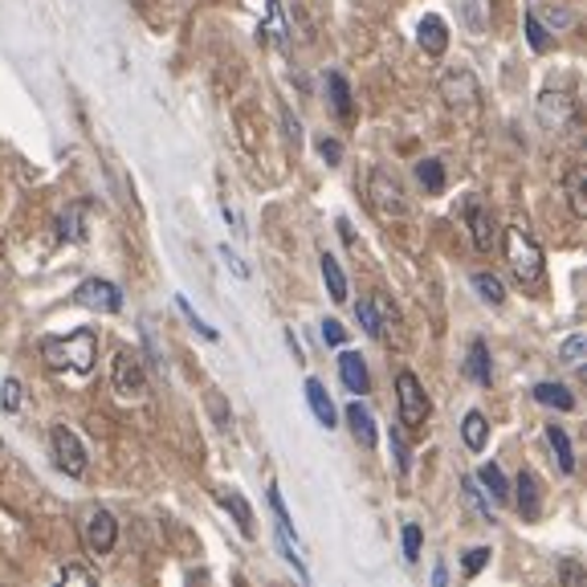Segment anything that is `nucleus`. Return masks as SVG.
<instances>
[{
	"label": "nucleus",
	"mask_w": 587,
	"mask_h": 587,
	"mask_svg": "<svg viewBox=\"0 0 587 587\" xmlns=\"http://www.w3.org/2000/svg\"><path fill=\"white\" fill-rule=\"evenodd\" d=\"M559 575H563V584H579V579H584V567H579V563H572V559H567V563L559 567Z\"/></svg>",
	"instance_id": "42"
},
{
	"label": "nucleus",
	"mask_w": 587,
	"mask_h": 587,
	"mask_svg": "<svg viewBox=\"0 0 587 587\" xmlns=\"http://www.w3.org/2000/svg\"><path fill=\"white\" fill-rule=\"evenodd\" d=\"M41 359L53 371H77V375H86L94 368V359H98V335H94L91 326H82V331L65 335V339H41Z\"/></svg>",
	"instance_id": "1"
},
{
	"label": "nucleus",
	"mask_w": 587,
	"mask_h": 587,
	"mask_svg": "<svg viewBox=\"0 0 587 587\" xmlns=\"http://www.w3.org/2000/svg\"><path fill=\"white\" fill-rule=\"evenodd\" d=\"M220 257H225V262H229V265H232V269H237V274H241V278H245V274H249L245 265H241V257H237V253H232V249H229V245H220Z\"/></svg>",
	"instance_id": "44"
},
{
	"label": "nucleus",
	"mask_w": 587,
	"mask_h": 587,
	"mask_svg": "<svg viewBox=\"0 0 587 587\" xmlns=\"http://www.w3.org/2000/svg\"><path fill=\"white\" fill-rule=\"evenodd\" d=\"M404 559H408V563H417L420 559V526L417 523L404 526Z\"/></svg>",
	"instance_id": "36"
},
{
	"label": "nucleus",
	"mask_w": 587,
	"mask_h": 587,
	"mask_svg": "<svg viewBox=\"0 0 587 587\" xmlns=\"http://www.w3.org/2000/svg\"><path fill=\"white\" fill-rule=\"evenodd\" d=\"M506 262H511V274L518 278V286H526V290H535L542 281V274H547L542 245L523 225H511V229H506Z\"/></svg>",
	"instance_id": "2"
},
{
	"label": "nucleus",
	"mask_w": 587,
	"mask_h": 587,
	"mask_svg": "<svg viewBox=\"0 0 587 587\" xmlns=\"http://www.w3.org/2000/svg\"><path fill=\"white\" fill-rule=\"evenodd\" d=\"M119 539V523H115V514L110 511H91V518L82 523V542H86V551L91 555H107L110 547Z\"/></svg>",
	"instance_id": "8"
},
{
	"label": "nucleus",
	"mask_w": 587,
	"mask_h": 587,
	"mask_svg": "<svg viewBox=\"0 0 587 587\" xmlns=\"http://www.w3.org/2000/svg\"><path fill=\"white\" fill-rule=\"evenodd\" d=\"M392 453H396V465H400V469H408V445H404L400 433H392Z\"/></svg>",
	"instance_id": "43"
},
{
	"label": "nucleus",
	"mask_w": 587,
	"mask_h": 587,
	"mask_svg": "<svg viewBox=\"0 0 587 587\" xmlns=\"http://www.w3.org/2000/svg\"><path fill=\"white\" fill-rule=\"evenodd\" d=\"M339 375H343V384L351 387V392H359V396H363V392H368V368H363V359L356 356V351H343L339 356Z\"/></svg>",
	"instance_id": "18"
},
{
	"label": "nucleus",
	"mask_w": 587,
	"mask_h": 587,
	"mask_svg": "<svg viewBox=\"0 0 587 587\" xmlns=\"http://www.w3.org/2000/svg\"><path fill=\"white\" fill-rule=\"evenodd\" d=\"M269 511H274V526H278L281 559H286L294 572H298V579L307 584L310 572H307V563H302V555H298V542H294V535H290V514H286V506H281V494L274 490V486H269Z\"/></svg>",
	"instance_id": "7"
},
{
	"label": "nucleus",
	"mask_w": 587,
	"mask_h": 587,
	"mask_svg": "<svg viewBox=\"0 0 587 587\" xmlns=\"http://www.w3.org/2000/svg\"><path fill=\"white\" fill-rule=\"evenodd\" d=\"M110 375H115V387H119L123 396H143V392H147V368H143V359L135 356V351H127V347L115 356Z\"/></svg>",
	"instance_id": "9"
},
{
	"label": "nucleus",
	"mask_w": 587,
	"mask_h": 587,
	"mask_svg": "<svg viewBox=\"0 0 587 587\" xmlns=\"http://www.w3.org/2000/svg\"><path fill=\"white\" fill-rule=\"evenodd\" d=\"M326 91H331V107H335V115H339L343 123H351L356 107H351V86H347V77L326 74Z\"/></svg>",
	"instance_id": "19"
},
{
	"label": "nucleus",
	"mask_w": 587,
	"mask_h": 587,
	"mask_svg": "<svg viewBox=\"0 0 587 587\" xmlns=\"http://www.w3.org/2000/svg\"><path fill=\"white\" fill-rule=\"evenodd\" d=\"M575 115V98L567 91H542L539 98V123L547 131H563Z\"/></svg>",
	"instance_id": "10"
},
{
	"label": "nucleus",
	"mask_w": 587,
	"mask_h": 587,
	"mask_svg": "<svg viewBox=\"0 0 587 587\" xmlns=\"http://www.w3.org/2000/svg\"><path fill=\"white\" fill-rule=\"evenodd\" d=\"M547 441H551V448H555L559 469H563V474H575V453H572V441H567V433H563L559 424H547Z\"/></svg>",
	"instance_id": "26"
},
{
	"label": "nucleus",
	"mask_w": 587,
	"mask_h": 587,
	"mask_svg": "<svg viewBox=\"0 0 587 587\" xmlns=\"http://www.w3.org/2000/svg\"><path fill=\"white\" fill-rule=\"evenodd\" d=\"M465 371H469V380H474V384L490 387V380H494V368H490V347H486V339L469 343V359H465Z\"/></svg>",
	"instance_id": "16"
},
{
	"label": "nucleus",
	"mask_w": 587,
	"mask_h": 587,
	"mask_svg": "<svg viewBox=\"0 0 587 587\" xmlns=\"http://www.w3.org/2000/svg\"><path fill=\"white\" fill-rule=\"evenodd\" d=\"M563 184H567V204H572V213L584 220L587 217V171L575 164V168L567 171V180H563Z\"/></svg>",
	"instance_id": "21"
},
{
	"label": "nucleus",
	"mask_w": 587,
	"mask_h": 587,
	"mask_svg": "<svg viewBox=\"0 0 587 587\" xmlns=\"http://www.w3.org/2000/svg\"><path fill=\"white\" fill-rule=\"evenodd\" d=\"M396 404H400L404 429L420 433L424 420H429V396H424V387H420V380L412 371H400V375H396Z\"/></svg>",
	"instance_id": "3"
},
{
	"label": "nucleus",
	"mask_w": 587,
	"mask_h": 587,
	"mask_svg": "<svg viewBox=\"0 0 587 587\" xmlns=\"http://www.w3.org/2000/svg\"><path fill=\"white\" fill-rule=\"evenodd\" d=\"M58 579H62V584H86V587L98 584V575H94L91 567H82V563H65L62 572H58Z\"/></svg>",
	"instance_id": "33"
},
{
	"label": "nucleus",
	"mask_w": 587,
	"mask_h": 587,
	"mask_svg": "<svg viewBox=\"0 0 587 587\" xmlns=\"http://www.w3.org/2000/svg\"><path fill=\"white\" fill-rule=\"evenodd\" d=\"M535 400L547 404V408H559V412H572L575 408L572 392H567L563 384H551V380H547V384H535Z\"/></svg>",
	"instance_id": "23"
},
{
	"label": "nucleus",
	"mask_w": 587,
	"mask_h": 587,
	"mask_svg": "<svg viewBox=\"0 0 587 587\" xmlns=\"http://www.w3.org/2000/svg\"><path fill=\"white\" fill-rule=\"evenodd\" d=\"M49 445H53V462H58V469H62V474H70V478H82V474H86V448H82V441H77L74 429L53 424Z\"/></svg>",
	"instance_id": "5"
},
{
	"label": "nucleus",
	"mask_w": 587,
	"mask_h": 587,
	"mask_svg": "<svg viewBox=\"0 0 587 587\" xmlns=\"http://www.w3.org/2000/svg\"><path fill=\"white\" fill-rule=\"evenodd\" d=\"M584 356H587V335H572V339L563 343V351H559L563 368H584Z\"/></svg>",
	"instance_id": "31"
},
{
	"label": "nucleus",
	"mask_w": 587,
	"mask_h": 587,
	"mask_svg": "<svg viewBox=\"0 0 587 587\" xmlns=\"http://www.w3.org/2000/svg\"><path fill=\"white\" fill-rule=\"evenodd\" d=\"M368 196L384 217H408V201H404V184L387 168H371Z\"/></svg>",
	"instance_id": "4"
},
{
	"label": "nucleus",
	"mask_w": 587,
	"mask_h": 587,
	"mask_svg": "<svg viewBox=\"0 0 587 587\" xmlns=\"http://www.w3.org/2000/svg\"><path fill=\"white\" fill-rule=\"evenodd\" d=\"M465 498H469V506H474L481 518H490V506L481 502V490H478V481H474V478H465Z\"/></svg>",
	"instance_id": "40"
},
{
	"label": "nucleus",
	"mask_w": 587,
	"mask_h": 587,
	"mask_svg": "<svg viewBox=\"0 0 587 587\" xmlns=\"http://www.w3.org/2000/svg\"><path fill=\"white\" fill-rule=\"evenodd\" d=\"M417 180L424 184V192H445V164L441 159H420Z\"/></svg>",
	"instance_id": "27"
},
{
	"label": "nucleus",
	"mask_w": 587,
	"mask_h": 587,
	"mask_svg": "<svg viewBox=\"0 0 587 587\" xmlns=\"http://www.w3.org/2000/svg\"><path fill=\"white\" fill-rule=\"evenodd\" d=\"M323 343H331V347H343V343H347V326L335 323V319H326V323H323Z\"/></svg>",
	"instance_id": "39"
},
{
	"label": "nucleus",
	"mask_w": 587,
	"mask_h": 587,
	"mask_svg": "<svg viewBox=\"0 0 587 587\" xmlns=\"http://www.w3.org/2000/svg\"><path fill=\"white\" fill-rule=\"evenodd\" d=\"M371 307H375V319H380V326H384L387 335V326H396V307L387 302V294H371Z\"/></svg>",
	"instance_id": "34"
},
{
	"label": "nucleus",
	"mask_w": 587,
	"mask_h": 587,
	"mask_svg": "<svg viewBox=\"0 0 587 587\" xmlns=\"http://www.w3.org/2000/svg\"><path fill=\"white\" fill-rule=\"evenodd\" d=\"M356 319H359V326L368 331L371 339H384V326H380V319H375V307H371V298H363L356 307Z\"/></svg>",
	"instance_id": "32"
},
{
	"label": "nucleus",
	"mask_w": 587,
	"mask_h": 587,
	"mask_svg": "<svg viewBox=\"0 0 587 587\" xmlns=\"http://www.w3.org/2000/svg\"><path fill=\"white\" fill-rule=\"evenodd\" d=\"M474 290H478L481 298L490 302V307H502V302H506V290H502V281H498L494 274H486V269H481V274H474Z\"/></svg>",
	"instance_id": "28"
},
{
	"label": "nucleus",
	"mask_w": 587,
	"mask_h": 587,
	"mask_svg": "<svg viewBox=\"0 0 587 587\" xmlns=\"http://www.w3.org/2000/svg\"><path fill=\"white\" fill-rule=\"evenodd\" d=\"M486 563H490V551H486V547H474V551L465 555V575L474 579V575H478L481 567H486Z\"/></svg>",
	"instance_id": "38"
},
{
	"label": "nucleus",
	"mask_w": 587,
	"mask_h": 587,
	"mask_svg": "<svg viewBox=\"0 0 587 587\" xmlns=\"http://www.w3.org/2000/svg\"><path fill=\"white\" fill-rule=\"evenodd\" d=\"M176 307H180V310H184V314H188V323H192V326H196V331H201V335H204V339H217V331H213V326H208V323H204V319H201V314H196V310H192V307H188V302H184V298H176Z\"/></svg>",
	"instance_id": "37"
},
{
	"label": "nucleus",
	"mask_w": 587,
	"mask_h": 587,
	"mask_svg": "<svg viewBox=\"0 0 587 587\" xmlns=\"http://www.w3.org/2000/svg\"><path fill=\"white\" fill-rule=\"evenodd\" d=\"M343 417H347V424H351V436H356L359 445H363V448H375V420H371V412L363 408V404L351 400V404H347V412H343Z\"/></svg>",
	"instance_id": "15"
},
{
	"label": "nucleus",
	"mask_w": 587,
	"mask_h": 587,
	"mask_svg": "<svg viewBox=\"0 0 587 587\" xmlns=\"http://www.w3.org/2000/svg\"><path fill=\"white\" fill-rule=\"evenodd\" d=\"M526 41H530L535 53H547V49H551V33L542 29L539 13H526Z\"/></svg>",
	"instance_id": "29"
},
{
	"label": "nucleus",
	"mask_w": 587,
	"mask_h": 587,
	"mask_svg": "<svg viewBox=\"0 0 587 587\" xmlns=\"http://www.w3.org/2000/svg\"><path fill=\"white\" fill-rule=\"evenodd\" d=\"M420 46H424V53H429V58H441V53H445L448 49V29H445V21H441V16H424V21H420Z\"/></svg>",
	"instance_id": "14"
},
{
	"label": "nucleus",
	"mask_w": 587,
	"mask_h": 587,
	"mask_svg": "<svg viewBox=\"0 0 587 587\" xmlns=\"http://www.w3.org/2000/svg\"><path fill=\"white\" fill-rule=\"evenodd\" d=\"M465 217H469V229H474V245H478V253H494L498 220L490 217V208H486L481 201H469L465 204Z\"/></svg>",
	"instance_id": "11"
},
{
	"label": "nucleus",
	"mask_w": 587,
	"mask_h": 587,
	"mask_svg": "<svg viewBox=\"0 0 587 587\" xmlns=\"http://www.w3.org/2000/svg\"><path fill=\"white\" fill-rule=\"evenodd\" d=\"M58 232H62L65 241H82V237H86V229H82V204L65 208L62 220H58Z\"/></svg>",
	"instance_id": "30"
},
{
	"label": "nucleus",
	"mask_w": 587,
	"mask_h": 587,
	"mask_svg": "<svg viewBox=\"0 0 587 587\" xmlns=\"http://www.w3.org/2000/svg\"><path fill=\"white\" fill-rule=\"evenodd\" d=\"M74 302L86 310H103V314H119L123 310V294L119 286L107 278H86L82 286L74 290Z\"/></svg>",
	"instance_id": "6"
},
{
	"label": "nucleus",
	"mask_w": 587,
	"mask_h": 587,
	"mask_svg": "<svg viewBox=\"0 0 587 587\" xmlns=\"http://www.w3.org/2000/svg\"><path fill=\"white\" fill-rule=\"evenodd\" d=\"M514 490H518V511H523L526 523H535L542 514V490H539V478L530 474V469H523L518 474V481H514Z\"/></svg>",
	"instance_id": "13"
},
{
	"label": "nucleus",
	"mask_w": 587,
	"mask_h": 587,
	"mask_svg": "<svg viewBox=\"0 0 587 587\" xmlns=\"http://www.w3.org/2000/svg\"><path fill=\"white\" fill-rule=\"evenodd\" d=\"M319 262H323V281H326V290H331V298H335V302H347V274L339 269V262H335L331 253H323Z\"/></svg>",
	"instance_id": "24"
},
{
	"label": "nucleus",
	"mask_w": 587,
	"mask_h": 587,
	"mask_svg": "<svg viewBox=\"0 0 587 587\" xmlns=\"http://www.w3.org/2000/svg\"><path fill=\"white\" fill-rule=\"evenodd\" d=\"M441 98H445L448 107H469V103H478V77L469 74V70H453V74L441 77Z\"/></svg>",
	"instance_id": "12"
},
{
	"label": "nucleus",
	"mask_w": 587,
	"mask_h": 587,
	"mask_svg": "<svg viewBox=\"0 0 587 587\" xmlns=\"http://www.w3.org/2000/svg\"><path fill=\"white\" fill-rule=\"evenodd\" d=\"M462 436H465V445L474 448V453H481V448H486V436H490V424H486V417H481V412H465Z\"/></svg>",
	"instance_id": "25"
},
{
	"label": "nucleus",
	"mask_w": 587,
	"mask_h": 587,
	"mask_svg": "<svg viewBox=\"0 0 587 587\" xmlns=\"http://www.w3.org/2000/svg\"><path fill=\"white\" fill-rule=\"evenodd\" d=\"M319 155H323L326 164H339V159H343V143L339 140H319Z\"/></svg>",
	"instance_id": "41"
},
{
	"label": "nucleus",
	"mask_w": 587,
	"mask_h": 587,
	"mask_svg": "<svg viewBox=\"0 0 587 587\" xmlns=\"http://www.w3.org/2000/svg\"><path fill=\"white\" fill-rule=\"evenodd\" d=\"M307 400H310L314 420H319L323 429H335V404H331V396H326V387L319 384V380H307Z\"/></svg>",
	"instance_id": "17"
},
{
	"label": "nucleus",
	"mask_w": 587,
	"mask_h": 587,
	"mask_svg": "<svg viewBox=\"0 0 587 587\" xmlns=\"http://www.w3.org/2000/svg\"><path fill=\"white\" fill-rule=\"evenodd\" d=\"M220 506L237 518V530L245 535V539H253V511H249V502L237 490H220Z\"/></svg>",
	"instance_id": "20"
},
{
	"label": "nucleus",
	"mask_w": 587,
	"mask_h": 587,
	"mask_svg": "<svg viewBox=\"0 0 587 587\" xmlns=\"http://www.w3.org/2000/svg\"><path fill=\"white\" fill-rule=\"evenodd\" d=\"M474 481L486 486V494L494 498L498 506H506V502H511V486H506V478H502V469H498V465H481Z\"/></svg>",
	"instance_id": "22"
},
{
	"label": "nucleus",
	"mask_w": 587,
	"mask_h": 587,
	"mask_svg": "<svg viewBox=\"0 0 587 587\" xmlns=\"http://www.w3.org/2000/svg\"><path fill=\"white\" fill-rule=\"evenodd\" d=\"M21 380H4V387H0V404H4V412H16L21 408Z\"/></svg>",
	"instance_id": "35"
}]
</instances>
